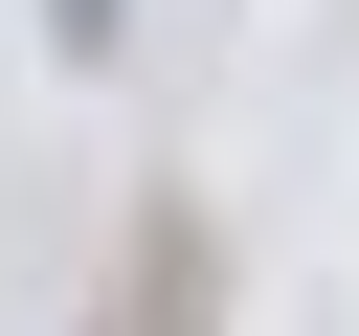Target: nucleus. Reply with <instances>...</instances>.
<instances>
[{
    "label": "nucleus",
    "instance_id": "nucleus-1",
    "mask_svg": "<svg viewBox=\"0 0 359 336\" xmlns=\"http://www.w3.org/2000/svg\"><path fill=\"white\" fill-rule=\"evenodd\" d=\"M135 336H202V224H157V246H135Z\"/></svg>",
    "mask_w": 359,
    "mask_h": 336
}]
</instances>
